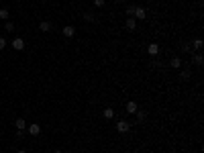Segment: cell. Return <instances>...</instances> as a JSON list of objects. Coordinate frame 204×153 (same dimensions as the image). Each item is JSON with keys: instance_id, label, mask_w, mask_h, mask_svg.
<instances>
[{"instance_id": "6da1fadb", "label": "cell", "mask_w": 204, "mask_h": 153, "mask_svg": "<svg viewBox=\"0 0 204 153\" xmlns=\"http://www.w3.org/2000/svg\"><path fill=\"white\" fill-rule=\"evenodd\" d=\"M129 129H131V123H127V120H118L116 123V131L118 133H129Z\"/></svg>"}, {"instance_id": "7a4b0ae2", "label": "cell", "mask_w": 204, "mask_h": 153, "mask_svg": "<svg viewBox=\"0 0 204 153\" xmlns=\"http://www.w3.org/2000/svg\"><path fill=\"white\" fill-rule=\"evenodd\" d=\"M133 16H135L137 21H143V19L147 16V10H145V8H141V6H135V14H133Z\"/></svg>"}, {"instance_id": "3957f363", "label": "cell", "mask_w": 204, "mask_h": 153, "mask_svg": "<svg viewBox=\"0 0 204 153\" xmlns=\"http://www.w3.org/2000/svg\"><path fill=\"white\" fill-rule=\"evenodd\" d=\"M137 110H139L137 102H135V100H129V102H127V114H135Z\"/></svg>"}, {"instance_id": "277c9868", "label": "cell", "mask_w": 204, "mask_h": 153, "mask_svg": "<svg viewBox=\"0 0 204 153\" xmlns=\"http://www.w3.org/2000/svg\"><path fill=\"white\" fill-rule=\"evenodd\" d=\"M12 47L16 49V51H23V49H25V41L21 39V37H16V39L12 41Z\"/></svg>"}, {"instance_id": "5b68a950", "label": "cell", "mask_w": 204, "mask_h": 153, "mask_svg": "<svg viewBox=\"0 0 204 153\" xmlns=\"http://www.w3.org/2000/svg\"><path fill=\"white\" fill-rule=\"evenodd\" d=\"M125 27H127V31H135L137 21L133 19V16H127V23H125Z\"/></svg>"}, {"instance_id": "8992f818", "label": "cell", "mask_w": 204, "mask_h": 153, "mask_svg": "<svg viewBox=\"0 0 204 153\" xmlns=\"http://www.w3.org/2000/svg\"><path fill=\"white\" fill-rule=\"evenodd\" d=\"M41 133V127L37 125V123H33V125H29V135H33V137H37Z\"/></svg>"}, {"instance_id": "52a82bcc", "label": "cell", "mask_w": 204, "mask_h": 153, "mask_svg": "<svg viewBox=\"0 0 204 153\" xmlns=\"http://www.w3.org/2000/svg\"><path fill=\"white\" fill-rule=\"evenodd\" d=\"M14 129H16V131H25V129H27L25 118H16V120H14Z\"/></svg>"}, {"instance_id": "ba28073f", "label": "cell", "mask_w": 204, "mask_h": 153, "mask_svg": "<svg viewBox=\"0 0 204 153\" xmlns=\"http://www.w3.org/2000/svg\"><path fill=\"white\" fill-rule=\"evenodd\" d=\"M147 51H149V55H157V53H159V45H157V43H149Z\"/></svg>"}, {"instance_id": "9c48e42d", "label": "cell", "mask_w": 204, "mask_h": 153, "mask_svg": "<svg viewBox=\"0 0 204 153\" xmlns=\"http://www.w3.org/2000/svg\"><path fill=\"white\" fill-rule=\"evenodd\" d=\"M63 35H66V37H74V35H76V29H74L71 25H68V27H63Z\"/></svg>"}, {"instance_id": "30bf717a", "label": "cell", "mask_w": 204, "mask_h": 153, "mask_svg": "<svg viewBox=\"0 0 204 153\" xmlns=\"http://www.w3.org/2000/svg\"><path fill=\"white\" fill-rule=\"evenodd\" d=\"M170 65L173 68V70H178V68H182V59L180 57H171L170 59Z\"/></svg>"}, {"instance_id": "8fae6325", "label": "cell", "mask_w": 204, "mask_h": 153, "mask_svg": "<svg viewBox=\"0 0 204 153\" xmlns=\"http://www.w3.org/2000/svg\"><path fill=\"white\" fill-rule=\"evenodd\" d=\"M39 29H41L43 33H47V31H51V23H49V21H43V23L39 25Z\"/></svg>"}, {"instance_id": "7c38bea8", "label": "cell", "mask_w": 204, "mask_h": 153, "mask_svg": "<svg viewBox=\"0 0 204 153\" xmlns=\"http://www.w3.org/2000/svg\"><path fill=\"white\" fill-rule=\"evenodd\" d=\"M202 61H204L202 53H196V55H194V63H196V65H202Z\"/></svg>"}, {"instance_id": "4fadbf2b", "label": "cell", "mask_w": 204, "mask_h": 153, "mask_svg": "<svg viewBox=\"0 0 204 153\" xmlns=\"http://www.w3.org/2000/svg\"><path fill=\"white\" fill-rule=\"evenodd\" d=\"M112 117H114L112 108H104V118H112Z\"/></svg>"}, {"instance_id": "5bb4252c", "label": "cell", "mask_w": 204, "mask_h": 153, "mask_svg": "<svg viewBox=\"0 0 204 153\" xmlns=\"http://www.w3.org/2000/svg\"><path fill=\"white\" fill-rule=\"evenodd\" d=\"M8 19V10L6 8H0V21H6Z\"/></svg>"}, {"instance_id": "9a60e30c", "label": "cell", "mask_w": 204, "mask_h": 153, "mask_svg": "<svg viewBox=\"0 0 204 153\" xmlns=\"http://www.w3.org/2000/svg\"><path fill=\"white\" fill-rule=\"evenodd\" d=\"M135 114H137V120H143V118L147 117V112H145V110H137Z\"/></svg>"}, {"instance_id": "2e32d148", "label": "cell", "mask_w": 204, "mask_h": 153, "mask_svg": "<svg viewBox=\"0 0 204 153\" xmlns=\"http://www.w3.org/2000/svg\"><path fill=\"white\" fill-rule=\"evenodd\" d=\"M4 31H6V33H12V31H14V25H12V23H6V25H4Z\"/></svg>"}, {"instance_id": "e0dca14e", "label": "cell", "mask_w": 204, "mask_h": 153, "mask_svg": "<svg viewBox=\"0 0 204 153\" xmlns=\"http://www.w3.org/2000/svg\"><path fill=\"white\" fill-rule=\"evenodd\" d=\"M135 14V6L131 4V6H127V16H133Z\"/></svg>"}, {"instance_id": "ac0fdd59", "label": "cell", "mask_w": 204, "mask_h": 153, "mask_svg": "<svg viewBox=\"0 0 204 153\" xmlns=\"http://www.w3.org/2000/svg\"><path fill=\"white\" fill-rule=\"evenodd\" d=\"M104 4H106V0H94V6H96V8H102Z\"/></svg>"}, {"instance_id": "d6986e66", "label": "cell", "mask_w": 204, "mask_h": 153, "mask_svg": "<svg viewBox=\"0 0 204 153\" xmlns=\"http://www.w3.org/2000/svg\"><path fill=\"white\" fill-rule=\"evenodd\" d=\"M84 19H86L88 23H92V21H94V14H92V12H84Z\"/></svg>"}, {"instance_id": "ffe728a7", "label": "cell", "mask_w": 204, "mask_h": 153, "mask_svg": "<svg viewBox=\"0 0 204 153\" xmlns=\"http://www.w3.org/2000/svg\"><path fill=\"white\" fill-rule=\"evenodd\" d=\"M180 78H182V80H188V78H190V70H184L180 74Z\"/></svg>"}, {"instance_id": "44dd1931", "label": "cell", "mask_w": 204, "mask_h": 153, "mask_svg": "<svg viewBox=\"0 0 204 153\" xmlns=\"http://www.w3.org/2000/svg\"><path fill=\"white\" fill-rule=\"evenodd\" d=\"M194 49H202V39H196L194 41Z\"/></svg>"}, {"instance_id": "7402d4cb", "label": "cell", "mask_w": 204, "mask_h": 153, "mask_svg": "<svg viewBox=\"0 0 204 153\" xmlns=\"http://www.w3.org/2000/svg\"><path fill=\"white\" fill-rule=\"evenodd\" d=\"M6 47V41H4V37H0V49Z\"/></svg>"}, {"instance_id": "603a6c76", "label": "cell", "mask_w": 204, "mask_h": 153, "mask_svg": "<svg viewBox=\"0 0 204 153\" xmlns=\"http://www.w3.org/2000/svg\"><path fill=\"white\" fill-rule=\"evenodd\" d=\"M16 153H27V151H25V149H19V151H16Z\"/></svg>"}, {"instance_id": "cb8c5ba5", "label": "cell", "mask_w": 204, "mask_h": 153, "mask_svg": "<svg viewBox=\"0 0 204 153\" xmlns=\"http://www.w3.org/2000/svg\"><path fill=\"white\" fill-rule=\"evenodd\" d=\"M53 153H61V151H59V149H57V151H53Z\"/></svg>"}, {"instance_id": "d4e9b609", "label": "cell", "mask_w": 204, "mask_h": 153, "mask_svg": "<svg viewBox=\"0 0 204 153\" xmlns=\"http://www.w3.org/2000/svg\"><path fill=\"white\" fill-rule=\"evenodd\" d=\"M118 2H123V0H118Z\"/></svg>"}]
</instances>
